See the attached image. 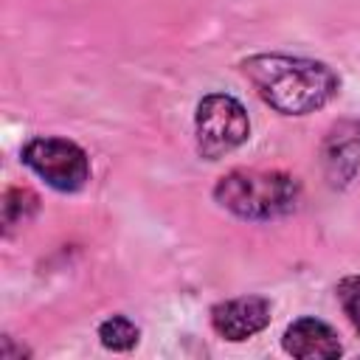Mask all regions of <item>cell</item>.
<instances>
[{
  "mask_svg": "<svg viewBox=\"0 0 360 360\" xmlns=\"http://www.w3.org/2000/svg\"><path fill=\"white\" fill-rule=\"evenodd\" d=\"M242 73L264 104L284 115H307L335 98L340 79L318 59L287 53H256L242 59Z\"/></svg>",
  "mask_w": 360,
  "mask_h": 360,
  "instance_id": "1",
  "label": "cell"
},
{
  "mask_svg": "<svg viewBox=\"0 0 360 360\" xmlns=\"http://www.w3.org/2000/svg\"><path fill=\"white\" fill-rule=\"evenodd\" d=\"M360 169V121H338L323 141V172L332 186H349Z\"/></svg>",
  "mask_w": 360,
  "mask_h": 360,
  "instance_id": "6",
  "label": "cell"
},
{
  "mask_svg": "<svg viewBox=\"0 0 360 360\" xmlns=\"http://www.w3.org/2000/svg\"><path fill=\"white\" fill-rule=\"evenodd\" d=\"M98 338H101V343H104L107 349H112V352H127V349H132V346L138 343L141 332H138V326H135L127 315H112V318H107V321L98 326Z\"/></svg>",
  "mask_w": 360,
  "mask_h": 360,
  "instance_id": "8",
  "label": "cell"
},
{
  "mask_svg": "<svg viewBox=\"0 0 360 360\" xmlns=\"http://www.w3.org/2000/svg\"><path fill=\"white\" fill-rule=\"evenodd\" d=\"M301 186L287 172L233 169L214 186V200L239 219H276L298 205Z\"/></svg>",
  "mask_w": 360,
  "mask_h": 360,
  "instance_id": "2",
  "label": "cell"
},
{
  "mask_svg": "<svg viewBox=\"0 0 360 360\" xmlns=\"http://www.w3.org/2000/svg\"><path fill=\"white\" fill-rule=\"evenodd\" d=\"M250 135V121L245 107L228 93H208L197 104L194 115V138L197 152L205 160H219L236 146H242Z\"/></svg>",
  "mask_w": 360,
  "mask_h": 360,
  "instance_id": "3",
  "label": "cell"
},
{
  "mask_svg": "<svg viewBox=\"0 0 360 360\" xmlns=\"http://www.w3.org/2000/svg\"><path fill=\"white\" fill-rule=\"evenodd\" d=\"M338 301L352 321V326L360 332V276H349L338 284Z\"/></svg>",
  "mask_w": 360,
  "mask_h": 360,
  "instance_id": "10",
  "label": "cell"
},
{
  "mask_svg": "<svg viewBox=\"0 0 360 360\" xmlns=\"http://www.w3.org/2000/svg\"><path fill=\"white\" fill-rule=\"evenodd\" d=\"M22 163L56 191H79L90 180L84 149L68 138H34L22 146Z\"/></svg>",
  "mask_w": 360,
  "mask_h": 360,
  "instance_id": "4",
  "label": "cell"
},
{
  "mask_svg": "<svg viewBox=\"0 0 360 360\" xmlns=\"http://www.w3.org/2000/svg\"><path fill=\"white\" fill-rule=\"evenodd\" d=\"M284 352L301 360H315V357H338L340 340L335 335V329L318 318H298L295 323L287 326L284 332Z\"/></svg>",
  "mask_w": 360,
  "mask_h": 360,
  "instance_id": "7",
  "label": "cell"
},
{
  "mask_svg": "<svg viewBox=\"0 0 360 360\" xmlns=\"http://www.w3.org/2000/svg\"><path fill=\"white\" fill-rule=\"evenodd\" d=\"M270 323V301L262 295H242L211 309V326L225 340H248Z\"/></svg>",
  "mask_w": 360,
  "mask_h": 360,
  "instance_id": "5",
  "label": "cell"
},
{
  "mask_svg": "<svg viewBox=\"0 0 360 360\" xmlns=\"http://www.w3.org/2000/svg\"><path fill=\"white\" fill-rule=\"evenodd\" d=\"M37 211V197L28 188H11L3 200V225L11 231L14 225H22Z\"/></svg>",
  "mask_w": 360,
  "mask_h": 360,
  "instance_id": "9",
  "label": "cell"
}]
</instances>
